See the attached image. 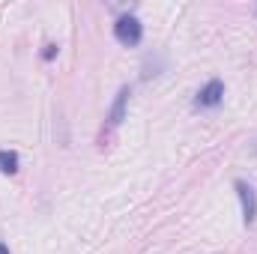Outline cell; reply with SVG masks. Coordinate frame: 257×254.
<instances>
[{"label": "cell", "instance_id": "1", "mask_svg": "<svg viewBox=\"0 0 257 254\" xmlns=\"http://www.w3.org/2000/svg\"><path fill=\"white\" fill-rule=\"evenodd\" d=\"M114 39H117L120 45H126V48L141 45V39H144V24H141V18H138V15H120V18L114 21Z\"/></svg>", "mask_w": 257, "mask_h": 254}, {"label": "cell", "instance_id": "2", "mask_svg": "<svg viewBox=\"0 0 257 254\" xmlns=\"http://www.w3.org/2000/svg\"><path fill=\"white\" fill-rule=\"evenodd\" d=\"M221 99H224V81L212 78V81H206V84L197 90V96H194V108L209 111V108H218Z\"/></svg>", "mask_w": 257, "mask_h": 254}, {"label": "cell", "instance_id": "3", "mask_svg": "<svg viewBox=\"0 0 257 254\" xmlns=\"http://www.w3.org/2000/svg\"><path fill=\"white\" fill-rule=\"evenodd\" d=\"M233 189H236L239 203H242V221H245V227H251V224L257 221V191L251 189L245 180H236Z\"/></svg>", "mask_w": 257, "mask_h": 254}, {"label": "cell", "instance_id": "4", "mask_svg": "<svg viewBox=\"0 0 257 254\" xmlns=\"http://www.w3.org/2000/svg\"><path fill=\"white\" fill-rule=\"evenodd\" d=\"M128 96H132V87L123 84L120 90H117V96H114V102H111V111H108V126L117 129L123 120H126V111H128Z\"/></svg>", "mask_w": 257, "mask_h": 254}, {"label": "cell", "instance_id": "5", "mask_svg": "<svg viewBox=\"0 0 257 254\" xmlns=\"http://www.w3.org/2000/svg\"><path fill=\"white\" fill-rule=\"evenodd\" d=\"M18 168H21L18 153H15V150H0V171L12 177V174H18Z\"/></svg>", "mask_w": 257, "mask_h": 254}, {"label": "cell", "instance_id": "6", "mask_svg": "<svg viewBox=\"0 0 257 254\" xmlns=\"http://www.w3.org/2000/svg\"><path fill=\"white\" fill-rule=\"evenodd\" d=\"M42 57H45V60H54V57H57V45H45Z\"/></svg>", "mask_w": 257, "mask_h": 254}, {"label": "cell", "instance_id": "7", "mask_svg": "<svg viewBox=\"0 0 257 254\" xmlns=\"http://www.w3.org/2000/svg\"><path fill=\"white\" fill-rule=\"evenodd\" d=\"M0 254H9V248H6V245H3V242H0Z\"/></svg>", "mask_w": 257, "mask_h": 254}, {"label": "cell", "instance_id": "8", "mask_svg": "<svg viewBox=\"0 0 257 254\" xmlns=\"http://www.w3.org/2000/svg\"><path fill=\"white\" fill-rule=\"evenodd\" d=\"M254 153H257V147H254Z\"/></svg>", "mask_w": 257, "mask_h": 254}]
</instances>
